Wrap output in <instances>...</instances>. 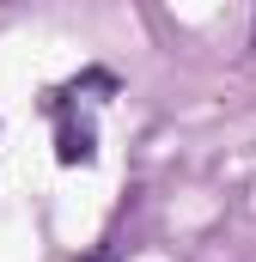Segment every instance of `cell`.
I'll return each instance as SVG.
<instances>
[{
	"mask_svg": "<svg viewBox=\"0 0 256 262\" xmlns=\"http://www.w3.org/2000/svg\"><path fill=\"white\" fill-rule=\"evenodd\" d=\"M92 152H98L92 146V122H73L61 110V146H55V159L61 165H92Z\"/></svg>",
	"mask_w": 256,
	"mask_h": 262,
	"instance_id": "cell-1",
	"label": "cell"
},
{
	"mask_svg": "<svg viewBox=\"0 0 256 262\" xmlns=\"http://www.w3.org/2000/svg\"><path fill=\"white\" fill-rule=\"evenodd\" d=\"M86 262H116V256H110V250H92V256H86Z\"/></svg>",
	"mask_w": 256,
	"mask_h": 262,
	"instance_id": "cell-2",
	"label": "cell"
}]
</instances>
